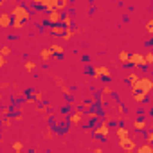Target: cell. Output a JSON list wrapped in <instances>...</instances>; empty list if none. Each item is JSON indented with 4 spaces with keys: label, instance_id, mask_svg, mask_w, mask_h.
<instances>
[{
    "label": "cell",
    "instance_id": "cell-3",
    "mask_svg": "<svg viewBox=\"0 0 153 153\" xmlns=\"http://www.w3.org/2000/svg\"><path fill=\"white\" fill-rule=\"evenodd\" d=\"M151 88H153V81L149 78H139L137 79V90H142V92L149 94Z\"/></svg>",
    "mask_w": 153,
    "mask_h": 153
},
{
    "label": "cell",
    "instance_id": "cell-12",
    "mask_svg": "<svg viewBox=\"0 0 153 153\" xmlns=\"http://www.w3.org/2000/svg\"><path fill=\"white\" fill-rule=\"evenodd\" d=\"M49 51L52 52V56H63V52H65L63 45H59V43H52V45L49 47Z\"/></svg>",
    "mask_w": 153,
    "mask_h": 153
},
{
    "label": "cell",
    "instance_id": "cell-22",
    "mask_svg": "<svg viewBox=\"0 0 153 153\" xmlns=\"http://www.w3.org/2000/svg\"><path fill=\"white\" fill-rule=\"evenodd\" d=\"M24 67H25V72H27V74H33V72H34V68H36V63H34V61H31V59H27Z\"/></svg>",
    "mask_w": 153,
    "mask_h": 153
},
{
    "label": "cell",
    "instance_id": "cell-20",
    "mask_svg": "<svg viewBox=\"0 0 153 153\" xmlns=\"http://www.w3.org/2000/svg\"><path fill=\"white\" fill-rule=\"evenodd\" d=\"M40 58L43 59V63H47V61L52 58V52H51L49 49H42V51H40Z\"/></svg>",
    "mask_w": 153,
    "mask_h": 153
},
{
    "label": "cell",
    "instance_id": "cell-44",
    "mask_svg": "<svg viewBox=\"0 0 153 153\" xmlns=\"http://www.w3.org/2000/svg\"><path fill=\"white\" fill-rule=\"evenodd\" d=\"M0 90H2V85H0Z\"/></svg>",
    "mask_w": 153,
    "mask_h": 153
},
{
    "label": "cell",
    "instance_id": "cell-16",
    "mask_svg": "<svg viewBox=\"0 0 153 153\" xmlns=\"http://www.w3.org/2000/svg\"><path fill=\"white\" fill-rule=\"evenodd\" d=\"M72 36H74V29L65 27V31H63V34H61V40H63V42H70Z\"/></svg>",
    "mask_w": 153,
    "mask_h": 153
},
{
    "label": "cell",
    "instance_id": "cell-41",
    "mask_svg": "<svg viewBox=\"0 0 153 153\" xmlns=\"http://www.w3.org/2000/svg\"><path fill=\"white\" fill-rule=\"evenodd\" d=\"M7 2H9V0H0V7H4V6H6Z\"/></svg>",
    "mask_w": 153,
    "mask_h": 153
},
{
    "label": "cell",
    "instance_id": "cell-39",
    "mask_svg": "<svg viewBox=\"0 0 153 153\" xmlns=\"http://www.w3.org/2000/svg\"><path fill=\"white\" fill-rule=\"evenodd\" d=\"M25 103H27V105H34L36 101H34V97H27V101H25Z\"/></svg>",
    "mask_w": 153,
    "mask_h": 153
},
{
    "label": "cell",
    "instance_id": "cell-21",
    "mask_svg": "<svg viewBox=\"0 0 153 153\" xmlns=\"http://www.w3.org/2000/svg\"><path fill=\"white\" fill-rule=\"evenodd\" d=\"M63 31H65V27H63L61 24H56V25H52V29H51V33H52V34H58V36H61Z\"/></svg>",
    "mask_w": 153,
    "mask_h": 153
},
{
    "label": "cell",
    "instance_id": "cell-23",
    "mask_svg": "<svg viewBox=\"0 0 153 153\" xmlns=\"http://www.w3.org/2000/svg\"><path fill=\"white\" fill-rule=\"evenodd\" d=\"M146 126H148V124H146V121H144V119H140V121H135V123H133V128H135V130H146Z\"/></svg>",
    "mask_w": 153,
    "mask_h": 153
},
{
    "label": "cell",
    "instance_id": "cell-6",
    "mask_svg": "<svg viewBox=\"0 0 153 153\" xmlns=\"http://www.w3.org/2000/svg\"><path fill=\"white\" fill-rule=\"evenodd\" d=\"M130 65H133V67H146L144 56H142L140 52H133V54H130Z\"/></svg>",
    "mask_w": 153,
    "mask_h": 153
},
{
    "label": "cell",
    "instance_id": "cell-38",
    "mask_svg": "<svg viewBox=\"0 0 153 153\" xmlns=\"http://www.w3.org/2000/svg\"><path fill=\"white\" fill-rule=\"evenodd\" d=\"M0 67H6V56L0 54Z\"/></svg>",
    "mask_w": 153,
    "mask_h": 153
},
{
    "label": "cell",
    "instance_id": "cell-31",
    "mask_svg": "<svg viewBox=\"0 0 153 153\" xmlns=\"http://www.w3.org/2000/svg\"><path fill=\"white\" fill-rule=\"evenodd\" d=\"M97 119H99V114H97V112H90V114H88V121H90V123H92V121H97Z\"/></svg>",
    "mask_w": 153,
    "mask_h": 153
},
{
    "label": "cell",
    "instance_id": "cell-40",
    "mask_svg": "<svg viewBox=\"0 0 153 153\" xmlns=\"http://www.w3.org/2000/svg\"><path fill=\"white\" fill-rule=\"evenodd\" d=\"M15 97H25V94H24V92H20V90H18V92H16V94H15Z\"/></svg>",
    "mask_w": 153,
    "mask_h": 153
},
{
    "label": "cell",
    "instance_id": "cell-26",
    "mask_svg": "<svg viewBox=\"0 0 153 153\" xmlns=\"http://www.w3.org/2000/svg\"><path fill=\"white\" fill-rule=\"evenodd\" d=\"M52 79L56 81V85H58L59 88H61V87L65 85V83H63V78H61V76H58V74H52Z\"/></svg>",
    "mask_w": 153,
    "mask_h": 153
},
{
    "label": "cell",
    "instance_id": "cell-18",
    "mask_svg": "<svg viewBox=\"0 0 153 153\" xmlns=\"http://www.w3.org/2000/svg\"><path fill=\"white\" fill-rule=\"evenodd\" d=\"M61 25H63V27H72V16H70L68 13H65V15L61 16Z\"/></svg>",
    "mask_w": 153,
    "mask_h": 153
},
{
    "label": "cell",
    "instance_id": "cell-11",
    "mask_svg": "<svg viewBox=\"0 0 153 153\" xmlns=\"http://www.w3.org/2000/svg\"><path fill=\"white\" fill-rule=\"evenodd\" d=\"M133 101H135V103H139V105H142V103H146V101H148V94H146V92H142V90H137V92H133Z\"/></svg>",
    "mask_w": 153,
    "mask_h": 153
},
{
    "label": "cell",
    "instance_id": "cell-1",
    "mask_svg": "<svg viewBox=\"0 0 153 153\" xmlns=\"http://www.w3.org/2000/svg\"><path fill=\"white\" fill-rule=\"evenodd\" d=\"M9 15H11V18H20V20H24V22L31 20V11H29L25 6H16Z\"/></svg>",
    "mask_w": 153,
    "mask_h": 153
},
{
    "label": "cell",
    "instance_id": "cell-29",
    "mask_svg": "<svg viewBox=\"0 0 153 153\" xmlns=\"http://www.w3.org/2000/svg\"><path fill=\"white\" fill-rule=\"evenodd\" d=\"M144 27H146V33L148 34H153V20H148Z\"/></svg>",
    "mask_w": 153,
    "mask_h": 153
},
{
    "label": "cell",
    "instance_id": "cell-19",
    "mask_svg": "<svg viewBox=\"0 0 153 153\" xmlns=\"http://www.w3.org/2000/svg\"><path fill=\"white\" fill-rule=\"evenodd\" d=\"M24 24H25V22L20 20V18H11V27H13V29H18V31H20V29H24Z\"/></svg>",
    "mask_w": 153,
    "mask_h": 153
},
{
    "label": "cell",
    "instance_id": "cell-28",
    "mask_svg": "<svg viewBox=\"0 0 153 153\" xmlns=\"http://www.w3.org/2000/svg\"><path fill=\"white\" fill-rule=\"evenodd\" d=\"M67 0H58V6H56V9L58 11H63V9H67Z\"/></svg>",
    "mask_w": 153,
    "mask_h": 153
},
{
    "label": "cell",
    "instance_id": "cell-24",
    "mask_svg": "<svg viewBox=\"0 0 153 153\" xmlns=\"http://www.w3.org/2000/svg\"><path fill=\"white\" fill-rule=\"evenodd\" d=\"M33 96H34V101H36V103H43V101H45L43 92H33Z\"/></svg>",
    "mask_w": 153,
    "mask_h": 153
},
{
    "label": "cell",
    "instance_id": "cell-43",
    "mask_svg": "<svg viewBox=\"0 0 153 153\" xmlns=\"http://www.w3.org/2000/svg\"><path fill=\"white\" fill-rule=\"evenodd\" d=\"M112 65H114L115 68H121V65H119V61H112Z\"/></svg>",
    "mask_w": 153,
    "mask_h": 153
},
{
    "label": "cell",
    "instance_id": "cell-37",
    "mask_svg": "<svg viewBox=\"0 0 153 153\" xmlns=\"http://www.w3.org/2000/svg\"><path fill=\"white\" fill-rule=\"evenodd\" d=\"M61 92H63V94H65V96H70V94H72V92H70V88H67V87H65V85H63V87H61Z\"/></svg>",
    "mask_w": 153,
    "mask_h": 153
},
{
    "label": "cell",
    "instance_id": "cell-4",
    "mask_svg": "<svg viewBox=\"0 0 153 153\" xmlns=\"http://www.w3.org/2000/svg\"><path fill=\"white\" fill-rule=\"evenodd\" d=\"M61 16H63V13L58 11V9H54V11H49V13H47L45 22L51 24V25H56V24H61Z\"/></svg>",
    "mask_w": 153,
    "mask_h": 153
},
{
    "label": "cell",
    "instance_id": "cell-30",
    "mask_svg": "<svg viewBox=\"0 0 153 153\" xmlns=\"http://www.w3.org/2000/svg\"><path fill=\"white\" fill-rule=\"evenodd\" d=\"M144 61H146V67L151 65V63H153V54H151V52H146V54H144Z\"/></svg>",
    "mask_w": 153,
    "mask_h": 153
},
{
    "label": "cell",
    "instance_id": "cell-2",
    "mask_svg": "<svg viewBox=\"0 0 153 153\" xmlns=\"http://www.w3.org/2000/svg\"><path fill=\"white\" fill-rule=\"evenodd\" d=\"M119 148L124 149V153H133L137 144H135V140L131 137H124V139H119Z\"/></svg>",
    "mask_w": 153,
    "mask_h": 153
},
{
    "label": "cell",
    "instance_id": "cell-34",
    "mask_svg": "<svg viewBox=\"0 0 153 153\" xmlns=\"http://www.w3.org/2000/svg\"><path fill=\"white\" fill-rule=\"evenodd\" d=\"M0 54H2V56H9L11 54V49L9 47H2V49H0Z\"/></svg>",
    "mask_w": 153,
    "mask_h": 153
},
{
    "label": "cell",
    "instance_id": "cell-10",
    "mask_svg": "<svg viewBox=\"0 0 153 153\" xmlns=\"http://www.w3.org/2000/svg\"><path fill=\"white\" fill-rule=\"evenodd\" d=\"M137 79H139V74L137 72H130L128 74V83L131 87V92H137Z\"/></svg>",
    "mask_w": 153,
    "mask_h": 153
},
{
    "label": "cell",
    "instance_id": "cell-27",
    "mask_svg": "<svg viewBox=\"0 0 153 153\" xmlns=\"http://www.w3.org/2000/svg\"><path fill=\"white\" fill-rule=\"evenodd\" d=\"M13 123H15V119H13V117H6V119L2 121V126H6V128H11V126H13Z\"/></svg>",
    "mask_w": 153,
    "mask_h": 153
},
{
    "label": "cell",
    "instance_id": "cell-33",
    "mask_svg": "<svg viewBox=\"0 0 153 153\" xmlns=\"http://www.w3.org/2000/svg\"><path fill=\"white\" fill-rule=\"evenodd\" d=\"M49 110V105H43V106H36V110L34 112H40V114H45Z\"/></svg>",
    "mask_w": 153,
    "mask_h": 153
},
{
    "label": "cell",
    "instance_id": "cell-7",
    "mask_svg": "<svg viewBox=\"0 0 153 153\" xmlns=\"http://www.w3.org/2000/svg\"><path fill=\"white\" fill-rule=\"evenodd\" d=\"M81 119H83V110H76V112H72V114L68 115L70 126H78V124L81 123Z\"/></svg>",
    "mask_w": 153,
    "mask_h": 153
},
{
    "label": "cell",
    "instance_id": "cell-5",
    "mask_svg": "<svg viewBox=\"0 0 153 153\" xmlns=\"http://www.w3.org/2000/svg\"><path fill=\"white\" fill-rule=\"evenodd\" d=\"M94 78H96V81L110 79V70H108L106 67H96V68H94Z\"/></svg>",
    "mask_w": 153,
    "mask_h": 153
},
{
    "label": "cell",
    "instance_id": "cell-17",
    "mask_svg": "<svg viewBox=\"0 0 153 153\" xmlns=\"http://www.w3.org/2000/svg\"><path fill=\"white\" fill-rule=\"evenodd\" d=\"M135 151H139V153H153V146H151L149 142H146L144 146H139V148H135Z\"/></svg>",
    "mask_w": 153,
    "mask_h": 153
},
{
    "label": "cell",
    "instance_id": "cell-9",
    "mask_svg": "<svg viewBox=\"0 0 153 153\" xmlns=\"http://www.w3.org/2000/svg\"><path fill=\"white\" fill-rule=\"evenodd\" d=\"M0 27H2V29H9L11 27V15L9 13H2V15H0Z\"/></svg>",
    "mask_w": 153,
    "mask_h": 153
},
{
    "label": "cell",
    "instance_id": "cell-8",
    "mask_svg": "<svg viewBox=\"0 0 153 153\" xmlns=\"http://www.w3.org/2000/svg\"><path fill=\"white\" fill-rule=\"evenodd\" d=\"M56 6H58V0H43L42 2V7L40 9H43V11H54L56 9Z\"/></svg>",
    "mask_w": 153,
    "mask_h": 153
},
{
    "label": "cell",
    "instance_id": "cell-32",
    "mask_svg": "<svg viewBox=\"0 0 153 153\" xmlns=\"http://www.w3.org/2000/svg\"><path fill=\"white\" fill-rule=\"evenodd\" d=\"M103 96H112V88H110V85H105V87H103Z\"/></svg>",
    "mask_w": 153,
    "mask_h": 153
},
{
    "label": "cell",
    "instance_id": "cell-14",
    "mask_svg": "<svg viewBox=\"0 0 153 153\" xmlns=\"http://www.w3.org/2000/svg\"><path fill=\"white\" fill-rule=\"evenodd\" d=\"M117 59H119V63H121V65H130V54H128V52H124V51H121V52H119Z\"/></svg>",
    "mask_w": 153,
    "mask_h": 153
},
{
    "label": "cell",
    "instance_id": "cell-15",
    "mask_svg": "<svg viewBox=\"0 0 153 153\" xmlns=\"http://www.w3.org/2000/svg\"><path fill=\"white\" fill-rule=\"evenodd\" d=\"M115 133H117V139H124V137H130V130H128V128H124V126H117Z\"/></svg>",
    "mask_w": 153,
    "mask_h": 153
},
{
    "label": "cell",
    "instance_id": "cell-36",
    "mask_svg": "<svg viewBox=\"0 0 153 153\" xmlns=\"http://www.w3.org/2000/svg\"><path fill=\"white\" fill-rule=\"evenodd\" d=\"M45 139H52V130L51 128H45Z\"/></svg>",
    "mask_w": 153,
    "mask_h": 153
},
{
    "label": "cell",
    "instance_id": "cell-42",
    "mask_svg": "<svg viewBox=\"0 0 153 153\" xmlns=\"http://www.w3.org/2000/svg\"><path fill=\"white\" fill-rule=\"evenodd\" d=\"M7 112H9V108H2V110H0V114H2V115H6Z\"/></svg>",
    "mask_w": 153,
    "mask_h": 153
},
{
    "label": "cell",
    "instance_id": "cell-13",
    "mask_svg": "<svg viewBox=\"0 0 153 153\" xmlns=\"http://www.w3.org/2000/svg\"><path fill=\"white\" fill-rule=\"evenodd\" d=\"M96 135H97V137H106V135H108V123H101V124L96 128Z\"/></svg>",
    "mask_w": 153,
    "mask_h": 153
},
{
    "label": "cell",
    "instance_id": "cell-25",
    "mask_svg": "<svg viewBox=\"0 0 153 153\" xmlns=\"http://www.w3.org/2000/svg\"><path fill=\"white\" fill-rule=\"evenodd\" d=\"M11 148H13V149H15V151H16V153H20V151H22V149H24V144H22V142H20V140H15V142H13V146H11Z\"/></svg>",
    "mask_w": 153,
    "mask_h": 153
},
{
    "label": "cell",
    "instance_id": "cell-35",
    "mask_svg": "<svg viewBox=\"0 0 153 153\" xmlns=\"http://www.w3.org/2000/svg\"><path fill=\"white\" fill-rule=\"evenodd\" d=\"M146 142H149V144L153 142V131H148L146 133Z\"/></svg>",
    "mask_w": 153,
    "mask_h": 153
}]
</instances>
